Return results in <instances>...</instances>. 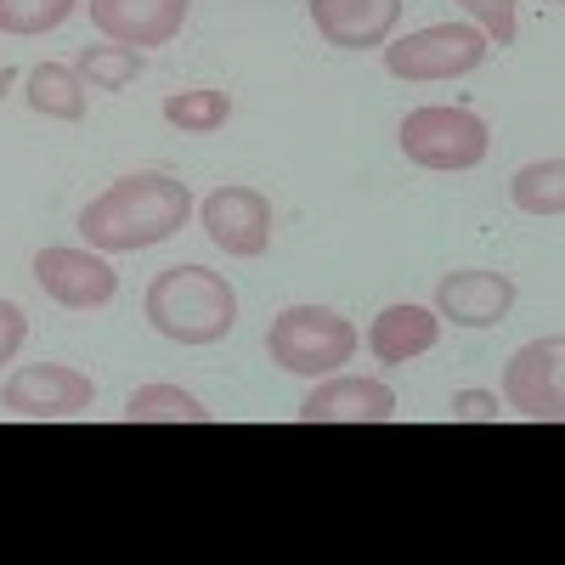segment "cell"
I'll use <instances>...</instances> for the list:
<instances>
[{"label": "cell", "instance_id": "5bb4252c", "mask_svg": "<svg viewBox=\"0 0 565 565\" xmlns=\"http://www.w3.org/2000/svg\"><path fill=\"white\" fill-rule=\"evenodd\" d=\"M436 340H441V317L430 306H413V300L407 306H385L380 317H373V328H367V351L380 362H391V367L424 356Z\"/></svg>", "mask_w": 565, "mask_h": 565}, {"label": "cell", "instance_id": "8992f818", "mask_svg": "<svg viewBox=\"0 0 565 565\" xmlns=\"http://www.w3.org/2000/svg\"><path fill=\"white\" fill-rule=\"evenodd\" d=\"M97 402V385L79 367H57V362H34L18 367L7 385H0V407L12 418H74Z\"/></svg>", "mask_w": 565, "mask_h": 565}, {"label": "cell", "instance_id": "277c9868", "mask_svg": "<svg viewBox=\"0 0 565 565\" xmlns=\"http://www.w3.org/2000/svg\"><path fill=\"white\" fill-rule=\"evenodd\" d=\"M487 148H492V130L469 108L430 103V108H413L402 119V153L418 170H476L487 159Z\"/></svg>", "mask_w": 565, "mask_h": 565}, {"label": "cell", "instance_id": "52a82bcc", "mask_svg": "<svg viewBox=\"0 0 565 565\" xmlns=\"http://www.w3.org/2000/svg\"><path fill=\"white\" fill-rule=\"evenodd\" d=\"M559 356H565L559 334L532 340V345H521L509 356V367H503V402L521 418L554 424L565 413V367H559Z\"/></svg>", "mask_w": 565, "mask_h": 565}, {"label": "cell", "instance_id": "5b68a950", "mask_svg": "<svg viewBox=\"0 0 565 565\" xmlns=\"http://www.w3.org/2000/svg\"><path fill=\"white\" fill-rule=\"evenodd\" d=\"M492 52V40L469 23H430L396 45H385V68L396 79H458L476 74Z\"/></svg>", "mask_w": 565, "mask_h": 565}, {"label": "cell", "instance_id": "2e32d148", "mask_svg": "<svg viewBox=\"0 0 565 565\" xmlns=\"http://www.w3.org/2000/svg\"><path fill=\"white\" fill-rule=\"evenodd\" d=\"M130 424H210V407L186 396L181 385H136L125 402Z\"/></svg>", "mask_w": 565, "mask_h": 565}, {"label": "cell", "instance_id": "6da1fadb", "mask_svg": "<svg viewBox=\"0 0 565 565\" xmlns=\"http://www.w3.org/2000/svg\"><path fill=\"white\" fill-rule=\"evenodd\" d=\"M186 221H193L186 181H175L164 170H141V175H119L108 193L90 199L74 226L97 255H136V249L175 238Z\"/></svg>", "mask_w": 565, "mask_h": 565}, {"label": "cell", "instance_id": "ba28073f", "mask_svg": "<svg viewBox=\"0 0 565 565\" xmlns=\"http://www.w3.org/2000/svg\"><path fill=\"white\" fill-rule=\"evenodd\" d=\"M34 282L68 311H97L119 295V271L97 249H40Z\"/></svg>", "mask_w": 565, "mask_h": 565}, {"label": "cell", "instance_id": "d6986e66", "mask_svg": "<svg viewBox=\"0 0 565 565\" xmlns=\"http://www.w3.org/2000/svg\"><path fill=\"white\" fill-rule=\"evenodd\" d=\"M164 119L186 136H210L232 119V97L226 90H175V97H164Z\"/></svg>", "mask_w": 565, "mask_h": 565}, {"label": "cell", "instance_id": "30bf717a", "mask_svg": "<svg viewBox=\"0 0 565 565\" xmlns=\"http://www.w3.org/2000/svg\"><path fill=\"white\" fill-rule=\"evenodd\" d=\"M90 7V23H97L114 45H164L181 34L186 12H193V0H85Z\"/></svg>", "mask_w": 565, "mask_h": 565}, {"label": "cell", "instance_id": "cb8c5ba5", "mask_svg": "<svg viewBox=\"0 0 565 565\" xmlns=\"http://www.w3.org/2000/svg\"><path fill=\"white\" fill-rule=\"evenodd\" d=\"M12 79H18V74H12L7 63H0V97H7V90H12Z\"/></svg>", "mask_w": 565, "mask_h": 565}, {"label": "cell", "instance_id": "ffe728a7", "mask_svg": "<svg viewBox=\"0 0 565 565\" xmlns=\"http://www.w3.org/2000/svg\"><path fill=\"white\" fill-rule=\"evenodd\" d=\"M74 7L79 0H0V34H18V40L52 34L57 23L74 18Z\"/></svg>", "mask_w": 565, "mask_h": 565}, {"label": "cell", "instance_id": "7a4b0ae2", "mask_svg": "<svg viewBox=\"0 0 565 565\" xmlns=\"http://www.w3.org/2000/svg\"><path fill=\"white\" fill-rule=\"evenodd\" d=\"M148 322L175 345H215L232 334L238 322V295L232 282L210 266H164L148 282V300H141Z\"/></svg>", "mask_w": 565, "mask_h": 565}, {"label": "cell", "instance_id": "603a6c76", "mask_svg": "<svg viewBox=\"0 0 565 565\" xmlns=\"http://www.w3.org/2000/svg\"><path fill=\"white\" fill-rule=\"evenodd\" d=\"M23 334H29V317H23V306L0 300V367H7V362L23 351Z\"/></svg>", "mask_w": 565, "mask_h": 565}, {"label": "cell", "instance_id": "8fae6325", "mask_svg": "<svg viewBox=\"0 0 565 565\" xmlns=\"http://www.w3.org/2000/svg\"><path fill=\"white\" fill-rule=\"evenodd\" d=\"M306 424H391L396 396L380 380H356V373H328V380L300 402Z\"/></svg>", "mask_w": 565, "mask_h": 565}, {"label": "cell", "instance_id": "7402d4cb", "mask_svg": "<svg viewBox=\"0 0 565 565\" xmlns=\"http://www.w3.org/2000/svg\"><path fill=\"white\" fill-rule=\"evenodd\" d=\"M498 396L492 391H458L452 396V424H498Z\"/></svg>", "mask_w": 565, "mask_h": 565}, {"label": "cell", "instance_id": "3957f363", "mask_svg": "<svg viewBox=\"0 0 565 565\" xmlns=\"http://www.w3.org/2000/svg\"><path fill=\"white\" fill-rule=\"evenodd\" d=\"M266 351L282 373H300V380H328L356 356V328L328 311V306H289L277 311L266 328Z\"/></svg>", "mask_w": 565, "mask_h": 565}, {"label": "cell", "instance_id": "ac0fdd59", "mask_svg": "<svg viewBox=\"0 0 565 565\" xmlns=\"http://www.w3.org/2000/svg\"><path fill=\"white\" fill-rule=\"evenodd\" d=\"M74 74L85 79V90H125L141 79V52H130V45H85V52L74 57Z\"/></svg>", "mask_w": 565, "mask_h": 565}, {"label": "cell", "instance_id": "e0dca14e", "mask_svg": "<svg viewBox=\"0 0 565 565\" xmlns=\"http://www.w3.org/2000/svg\"><path fill=\"white\" fill-rule=\"evenodd\" d=\"M509 193H514V204H521L526 215L559 221V210H565V164L559 159H537L526 170H514Z\"/></svg>", "mask_w": 565, "mask_h": 565}, {"label": "cell", "instance_id": "9c48e42d", "mask_svg": "<svg viewBox=\"0 0 565 565\" xmlns=\"http://www.w3.org/2000/svg\"><path fill=\"white\" fill-rule=\"evenodd\" d=\"M199 215H204L210 244L238 255V260H255L271 244V204H266V193H255V186H215Z\"/></svg>", "mask_w": 565, "mask_h": 565}, {"label": "cell", "instance_id": "4fadbf2b", "mask_svg": "<svg viewBox=\"0 0 565 565\" xmlns=\"http://www.w3.org/2000/svg\"><path fill=\"white\" fill-rule=\"evenodd\" d=\"M509 306H514V282L503 271H481V266L447 271L436 289V317H447L458 328H492L509 317Z\"/></svg>", "mask_w": 565, "mask_h": 565}, {"label": "cell", "instance_id": "7c38bea8", "mask_svg": "<svg viewBox=\"0 0 565 565\" xmlns=\"http://www.w3.org/2000/svg\"><path fill=\"white\" fill-rule=\"evenodd\" d=\"M311 23L340 52H373L402 23V0H311Z\"/></svg>", "mask_w": 565, "mask_h": 565}, {"label": "cell", "instance_id": "9a60e30c", "mask_svg": "<svg viewBox=\"0 0 565 565\" xmlns=\"http://www.w3.org/2000/svg\"><path fill=\"white\" fill-rule=\"evenodd\" d=\"M29 108L45 119H85V79L74 74V63H40L29 68Z\"/></svg>", "mask_w": 565, "mask_h": 565}, {"label": "cell", "instance_id": "44dd1931", "mask_svg": "<svg viewBox=\"0 0 565 565\" xmlns=\"http://www.w3.org/2000/svg\"><path fill=\"white\" fill-rule=\"evenodd\" d=\"M492 45H514V0H458Z\"/></svg>", "mask_w": 565, "mask_h": 565}]
</instances>
